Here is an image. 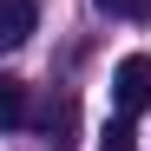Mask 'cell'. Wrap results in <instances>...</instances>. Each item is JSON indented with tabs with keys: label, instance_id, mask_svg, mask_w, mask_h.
<instances>
[{
	"label": "cell",
	"instance_id": "4",
	"mask_svg": "<svg viewBox=\"0 0 151 151\" xmlns=\"http://www.w3.org/2000/svg\"><path fill=\"white\" fill-rule=\"evenodd\" d=\"M99 151H138V138H132V118H125V112L105 125V132H99Z\"/></svg>",
	"mask_w": 151,
	"mask_h": 151
},
{
	"label": "cell",
	"instance_id": "5",
	"mask_svg": "<svg viewBox=\"0 0 151 151\" xmlns=\"http://www.w3.org/2000/svg\"><path fill=\"white\" fill-rule=\"evenodd\" d=\"M72 118H79V112H72V99H59V105L46 112V138H53V145H66V132H72Z\"/></svg>",
	"mask_w": 151,
	"mask_h": 151
},
{
	"label": "cell",
	"instance_id": "2",
	"mask_svg": "<svg viewBox=\"0 0 151 151\" xmlns=\"http://www.w3.org/2000/svg\"><path fill=\"white\" fill-rule=\"evenodd\" d=\"M33 40V0H0V46Z\"/></svg>",
	"mask_w": 151,
	"mask_h": 151
},
{
	"label": "cell",
	"instance_id": "3",
	"mask_svg": "<svg viewBox=\"0 0 151 151\" xmlns=\"http://www.w3.org/2000/svg\"><path fill=\"white\" fill-rule=\"evenodd\" d=\"M0 125H7V132L27 125V86L20 79H0Z\"/></svg>",
	"mask_w": 151,
	"mask_h": 151
},
{
	"label": "cell",
	"instance_id": "1",
	"mask_svg": "<svg viewBox=\"0 0 151 151\" xmlns=\"http://www.w3.org/2000/svg\"><path fill=\"white\" fill-rule=\"evenodd\" d=\"M112 99H118L125 118L151 112V59H145V53H125V59H118V72H112Z\"/></svg>",
	"mask_w": 151,
	"mask_h": 151
},
{
	"label": "cell",
	"instance_id": "6",
	"mask_svg": "<svg viewBox=\"0 0 151 151\" xmlns=\"http://www.w3.org/2000/svg\"><path fill=\"white\" fill-rule=\"evenodd\" d=\"M99 13H118V20H151V0H92Z\"/></svg>",
	"mask_w": 151,
	"mask_h": 151
}]
</instances>
